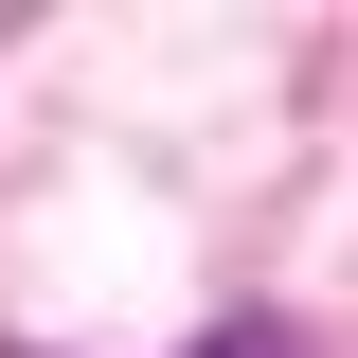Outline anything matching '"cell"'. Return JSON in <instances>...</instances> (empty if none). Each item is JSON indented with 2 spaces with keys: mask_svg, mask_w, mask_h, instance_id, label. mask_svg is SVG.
<instances>
[{
  "mask_svg": "<svg viewBox=\"0 0 358 358\" xmlns=\"http://www.w3.org/2000/svg\"><path fill=\"white\" fill-rule=\"evenodd\" d=\"M197 358H305V322H268V305H233V322H197Z\"/></svg>",
  "mask_w": 358,
  "mask_h": 358,
  "instance_id": "6da1fadb",
  "label": "cell"
},
{
  "mask_svg": "<svg viewBox=\"0 0 358 358\" xmlns=\"http://www.w3.org/2000/svg\"><path fill=\"white\" fill-rule=\"evenodd\" d=\"M0 358H54V341H0Z\"/></svg>",
  "mask_w": 358,
  "mask_h": 358,
  "instance_id": "7a4b0ae2",
  "label": "cell"
}]
</instances>
